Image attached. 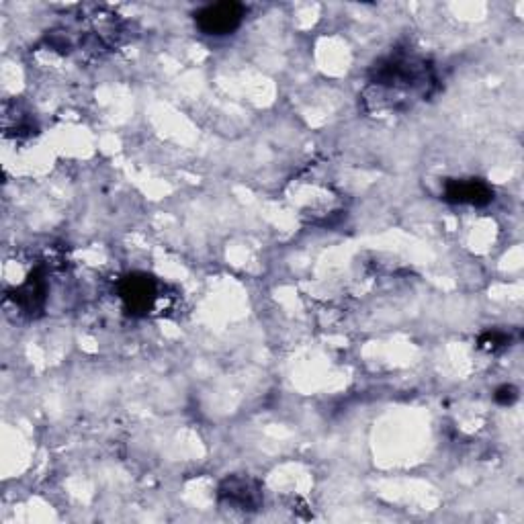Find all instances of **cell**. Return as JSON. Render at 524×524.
<instances>
[{
	"mask_svg": "<svg viewBox=\"0 0 524 524\" xmlns=\"http://www.w3.org/2000/svg\"><path fill=\"white\" fill-rule=\"evenodd\" d=\"M434 82L432 66L426 60L404 52L383 58L371 70V86L393 99L391 107L414 97H428Z\"/></svg>",
	"mask_w": 524,
	"mask_h": 524,
	"instance_id": "1",
	"label": "cell"
},
{
	"mask_svg": "<svg viewBox=\"0 0 524 524\" xmlns=\"http://www.w3.org/2000/svg\"><path fill=\"white\" fill-rule=\"evenodd\" d=\"M123 308L131 316H148L160 301V285L148 273H131L119 283Z\"/></svg>",
	"mask_w": 524,
	"mask_h": 524,
	"instance_id": "2",
	"label": "cell"
},
{
	"mask_svg": "<svg viewBox=\"0 0 524 524\" xmlns=\"http://www.w3.org/2000/svg\"><path fill=\"white\" fill-rule=\"evenodd\" d=\"M246 9L240 3H215L195 13V23L205 35H230L244 21Z\"/></svg>",
	"mask_w": 524,
	"mask_h": 524,
	"instance_id": "3",
	"label": "cell"
},
{
	"mask_svg": "<svg viewBox=\"0 0 524 524\" xmlns=\"http://www.w3.org/2000/svg\"><path fill=\"white\" fill-rule=\"evenodd\" d=\"M220 502L232 510L256 512L262 506V490L250 477L232 475L220 486Z\"/></svg>",
	"mask_w": 524,
	"mask_h": 524,
	"instance_id": "4",
	"label": "cell"
},
{
	"mask_svg": "<svg viewBox=\"0 0 524 524\" xmlns=\"http://www.w3.org/2000/svg\"><path fill=\"white\" fill-rule=\"evenodd\" d=\"M443 199L453 205L486 207L494 201V189L482 179H449L443 189Z\"/></svg>",
	"mask_w": 524,
	"mask_h": 524,
	"instance_id": "5",
	"label": "cell"
},
{
	"mask_svg": "<svg viewBox=\"0 0 524 524\" xmlns=\"http://www.w3.org/2000/svg\"><path fill=\"white\" fill-rule=\"evenodd\" d=\"M46 291H48L46 279H43L41 269H35L27 277V281L21 287H17L13 299H15V303L19 305L23 312L35 314V312H39L43 308V303H46Z\"/></svg>",
	"mask_w": 524,
	"mask_h": 524,
	"instance_id": "6",
	"label": "cell"
},
{
	"mask_svg": "<svg viewBox=\"0 0 524 524\" xmlns=\"http://www.w3.org/2000/svg\"><path fill=\"white\" fill-rule=\"evenodd\" d=\"M479 346L486 348V351H500V348H506L510 346V336L506 332H500V330H488L482 334V338H479Z\"/></svg>",
	"mask_w": 524,
	"mask_h": 524,
	"instance_id": "7",
	"label": "cell"
},
{
	"mask_svg": "<svg viewBox=\"0 0 524 524\" xmlns=\"http://www.w3.org/2000/svg\"><path fill=\"white\" fill-rule=\"evenodd\" d=\"M494 398H496V402L500 406H510V404H514L518 400V389L514 385H502V387L496 389Z\"/></svg>",
	"mask_w": 524,
	"mask_h": 524,
	"instance_id": "8",
	"label": "cell"
}]
</instances>
